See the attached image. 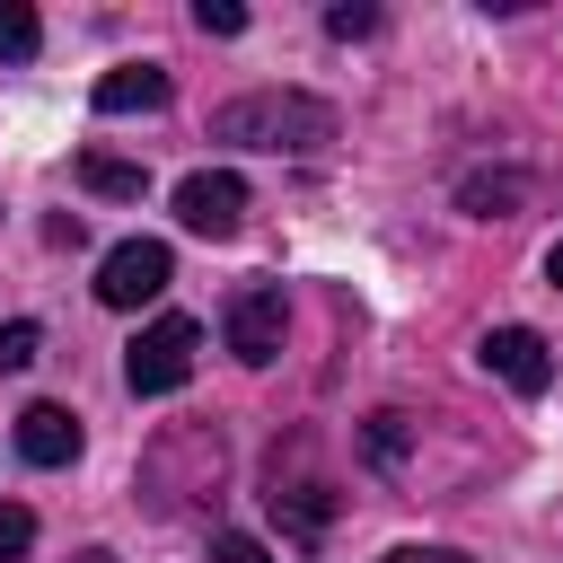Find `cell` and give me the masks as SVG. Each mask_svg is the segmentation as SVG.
<instances>
[{
	"instance_id": "6da1fadb",
	"label": "cell",
	"mask_w": 563,
	"mask_h": 563,
	"mask_svg": "<svg viewBox=\"0 0 563 563\" xmlns=\"http://www.w3.org/2000/svg\"><path fill=\"white\" fill-rule=\"evenodd\" d=\"M211 132L238 141V150H290V158H308V150L334 141V106L308 97V88H255V97H229L211 114Z\"/></svg>"
},
{
	"instance_id": "7a4b0ae2",
	"label": "cell",
	"mask_w": 563,
	"mask_h": 563,
	"mask_svg": "<svg viewBox=\"0 0 563 563\" xmlns=\"http://www.w3.org/2000/svg\"><path fill=\"white\" fill-rule=\"evenodd\" d=\"M194 352H202V325H194V317H158V325L132 334L123 387H132V396H176V387L194 378Z\"/></svg>"
},
{
	"instance_id": "3957f363",
	"label": "cell",
	"mask_w": 563,
	"mask_h": 563,
	"mask_svg": "<svg viewBox=\"0 0 563 563\" xmlns=\"http://www.w3.org/2000/svg\"><path fill=\"white\" fill-rule=\"evenodd\" d=\"M176 282V255L158 246V238H123V246H106V264H97V299L106 308H141V299H158Z\"/></svg>"
},
{
	"instance_id": "277c9868",
	"label": "cell",
	"mask_w": 563,
	"mask_h": 563,
	"mask_svg": "<svg viewBox=\"0 0 563 563\" xmlns=\"http://www.w3.org/2000/svg\"><path fill=\"white\" fill-rule=\"evenodd\" d=\"M176 220H185L194 238H238V220H246V176L194 167V176L176 185Z\"/></svg>"
},
{
	"instance_id": "5b68a950",
	"label": "cell",
	"mask_w": 563,
	"mask_h": 563,
	"mask_svg": "<svg viewBox=\"0 0 563 563\" xmlns=\"http://www.w3.org/2000/svg\"><path fill=\"white\" fill-rule=\"evenodd\" d=\"M475 361H484L501 387H519V396H545V387H554V352H545L537 325H493V334L475 343Z\"/></svg>"
},
{
	"instance_id": "8992f818",
	"label": "cell",
	"mask_w": 563,
	"mask_h": 563,
	"mask_svg": "<svg viewBox=\"0 0 563 563\" xmlns=\"http://www.w3.org/2000/svg\"><path fill=\"white\" fill-rule=\"evenodd\" d=\"M282 325H290L282 282H255V290H238V308H229V352H238L246 369H264V361L282 352Z\"/></svg>"
},
{
	"instance_id": "52a82bcc",
	"label": "cell",
	"mask_w": 563,
	"mask_h": 563,
	"mask_svg": "<svg viewBox=\"0 0 563 563\" xmlns=\"http://www.w3.org/2000/svg\"><path fill=\"white\" fill-rule=\"evenodd\" d=\"M18 457L26 466H70L79 457V413L70 405H26L18 413Z\"/></svg>"
},
{
	"instance_id": "ba28073f",
	"label": "cell",
	"mask_w": 563,
	"mask_h": 563,
	"mask_svg": "<svg viewBox=\"0 0 563 563\" xmlns=\"http://www.w3.org/2000/svg\"><path fill=\"white\" fill-rule=\"evenodd\" d=\"M167 88H176V79H167L158 62H123V70L97 79V114H158Z\"/></svg>"
},
{
	"instance_id": "9c48e42d",
	"label": "cell",
	"mask_w": 563,
	"mask_h": 563,
	"mask_svg": "<svg viewBox=\"0 0 563 563\" xmlns=\"http://www.w3.org/2000/svg\"><path fill=\"white\" fill-rule=\"evenodd\" d=\"M528 202V176L519 167H475L466 185H457V211H475V220H501V211H519Z\"/></svg>"
},
{
	"instance_id": "30bf717a",
	"label": "cell",
	"mask_w": 563,
	"mask_h": 563,
	"mask_svg": "<svg viewBox=\"0 0 563 563\" xmlns=\"http://www.w3.org/2000/svg\"><path fill=\"white\" fill-rule=\"evenodd\" d=\"M264 501H273V519H282V528H299V537H317V528L334 519V493H325V484H282V475H273V493H264Z\"/></svg>"
},
{
	"instance_id": "8fae6325",
	"label": "cell",
	"mask_w": 563,
	"mask_h": 563,
	"mask_svg": "<svg viewBox=\"0 0 563 563\" xmlns=\"http://www.w3.org/2000/svg\"><path fill=\"white\" fill-rule=\"evenodd\" d=\"M79 185H88V194H114V202H141V194H150V167H132V158H106V150H88V158H79Z\"/></svg>"
},
{
	"instance_id": "7c38bea8",
	"label": "cell",
	"mask_w": 563,
	"mask_h": 563,
	"mask_svg": "<svg viewBox=\"0 0 563 563\" xmlns=\"http://www.w3.org/2000/svg\"><path fill=\"white\" fill-rule=\"evenodd\" d=\"M44 44V26H35V9L26 0H0V62H26Z\"/></svg>"
},
{
	"instance_id": "4fadbf2b",
	"label": "cell",
	"mask_w": 563,
	"mask_h": 563,
	"mask_svg": "<svg viewBox=\"0 0 563 563\" xmlns=\"http://www.w3.org/2000/svg\"><path fill=\"white\" fill-rule=\"evenodd\" d=\"M26 545H35V510L0 501V563H26Z\"/></svg>"
},
{
	"instance_id": "5bb4252c",
	"label": "cell",
	"mask_w": 563,
	"mask_h": 563,
	"mask_svg": "<svg viewBox=\"0 0 563 563\" xmlns=\"http://www.w3.org/2000/svg\"><path fill=\"white\" fill-rule=\"evenodd\" d=\"M35 343H44V334H35V317H9V325H0V369H26V361H35Z\"/></svg>"
},
{
	"instance_id": "9a60e30c",
	"label": "cell",
	"mask_w": 563,
	"mask_h": 563,
	"mask_svg": "<svg viewBox=\"0 0 563 563\" xmlns=\"http://www.w3.org/2000/svg\"><path fill=\"white\" fill-rule=\"evenodd\" d=\"M194 26L202 35H246V9L238 0H194Z\"/></svg>"
},
{
	"instance_id": "2e32d148",
	"label": "cell",
	"mask_w": 563,
	"mask_h": 563,
	"mask_svg": "<svg viewBox=\"0 0 563 563\" xmlns=\"http://www.w3.org/2000/svg\"><path fill=\"white\" fill-rule=\"evenodd\" d=\"M369 26H378V9H369V0H334V9H325V35H343V44H352V35H369Z\"/></svg>"
},
{
	"instance_id": "e0dca14e",
	"label": "cell",
	"mask_w": 563,
	"mask_h": 563,
	"mask_svg": "<svg viewBox=\"0 0 563 563\" xmlns=\"http://www.w3.org/2000/svg\"><path fill=\"white\" fill-rule=\"evenodd\" d=\"M211 563H264V545H255V537H238V528H229V537H211Z\"/></svg>"
},
{
	"instance_id": "ac0fdd59",
	"label": "cell",
	"mask_w": 563,
	"mask_h": 563,
	"mask_svg": "<svg viewBox=\"0 0 563 563\" xmlns=\"http://www.w3.org/2000/svg\"><path fill=\"white\" fill-rule=\"evenodd\" d=\"M387 563H466V554H457V545H396Z\"/></svg>"
},
{
	"instance_id": "d6986e66",
	"label": "cell",
	"mask_w": 563,
	"mask_h": 563,
	"mask_svg": "<svg viewBox=\"0 0 563 563\" xmlns=\"http://www.w3.org/2000/svg\"><path fill=\"white\" fill-rule=\"evenodd\" d=\"M545 282H554V290H563V238H554V255H545Z\"/></svg>"
},
{
	"instance_id": "ffe728a7",
	"label": "cell",
	"mask_w": 563,
	"mask_h": 563,
	"mask_svg": "<svg viewBox=\"0 0 563 563\" xmlns=\"http://www.w3.org/2000/svg\"><path fill=\"white\" fill-rule=\"evenodd\" d=\"M79 563H114V554H106V545H88V554H79Z\"/></svg>"
}]
</instances>
